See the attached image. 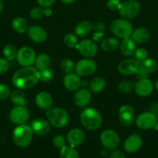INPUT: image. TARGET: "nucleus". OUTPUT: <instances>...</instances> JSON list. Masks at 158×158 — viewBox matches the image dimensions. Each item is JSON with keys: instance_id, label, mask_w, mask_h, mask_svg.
I'll use <instances>...</instances> for the list:
<instances>
[{"instance_id": "obj_1", "label": "nucleus", "mask_w": 158, "mask_h": 158, "mask_svg": "<svg viewBox=\"0 0 158 158\" xmlns=\"http://www.w3.org/2000/svg\"><path fill=\"white\" fill-rule=\"evenodd\" d=\"M39 81V71L33 66H23L12 76V83L20 89H31Z\"/></svg>"}, {"instance_id": "obj_2", "label": "nucleus", "mask_w": 158, "mask_h": 158, "mask_svg": "<svg viewBox=\"0 0 158 158\" xmlns=\"http://www.w3.org/2000/svg\"><path fill=\"white\" fill-rule=\"evenodd\" d=\"M80 120L82 126L89 131H95L100 127L102 121L101 114L93 107L85 108L81 114Z\"/></svg>"}, {"instance_id": "obj_3", "label": "nucleus", "mask_w": 158, "mask_h": 158, "mask_svg": "<svg viewBox=\"0 0 158 158\" xmlns=\"http://www.w3.org/2000/svg\"><path fill=\"white\" fill-rule=\"evenodd\" d=\"M33 131L28 125H18L12 132V140L15 144L20 148H27L33 139Z\"/></svg>"}, {"instance_id": "obj_4", "label": "nucleus", "mask_w": 158, "mask_h": 158, "mask_svg": "<svg viewBox=\"0 0 158 158\" xmlns=\"http://www.w3.org/2000/svg\"><path fill=\"white\" fill-rule=\"evenodd\" d=\"M46 116L49 123L57 128L65 127L69 120L68 113L60 107H51L46 111Z\"/></svg>"}, {"instance_id": "obj_5", "label": "nucleus", "mask_w": 158, "mask_h": 158, "mask_svg": "<svg viewBox=\"0 0 158 158\" xmlns=\"http://www.w3.org/2000/svg\"><path fill=\"white\" fill-rule=\"evenodd\" d=\"M109 29L112 33L122 40L130 37L133 32V26L131 23L125 19L113 20L110 24Z\"/></svg>"}, {"instance_id": "obj_6", "label": "nucleus", "mask_w": 158, "mask_h": 158, "mask_svg": "<svg viewBox=\"0 0 158 158\" xmlns=\"http://www.w3.org/2000/svg\"><path fill=\"white\" fill-rule=\"evenodd\" d=\"M140 11V5L136 0H127L121 4L119 9L122 19L129 20L135 18Z\"/></svg>"}, {"instance_id": "obj_7", "label": "nucleus", "mask_w": 158, "mask_h": 158, "mask_svg": "<svg viewBox=\"0 0 158 158\" xmlns=\"http://www.w3.org/2000/svg\"><path fill=\"white\" fill-rule=\"evenodd\" d=\"M97 69V65L91 59L81 60L75 65L74 70L79 77H88L94 73Z\"/></svg>"}, {"instance_id": "obj_8", "label": "nucleus", "mask_w": 158, "mask_h": 158, "mask_svg": "<svg viewBox=\"0 0 158 158\" xmlns=\"http://www.w3.org/2000/svg\"><path fill=\"white\" fill-rule=\"evenodd\" d=\"M100 140L102 145L108 150L116 149L120 141L117 133L110 129L102 131L100 135Z\"/></svg>"}, {"instance_id": "obj_9", "label": "nucleus", "mask_w": 158, "mask_h": 158, "mask_svg": "<svg viewBox=\"0 0 158 158\" xmlns=\"http://www.w3.org/2000/svg\"><path fill=\"white\" fill-rule=\"evenodd\" d=\"M36 57L33 49L28 46H23L17 52L16 60L22 66H30L35 63Z\"/></svg>"}, {"instance_id": "obj_10", "label": "nucleus", "mask_w": 158, "mask_h": 158, "mask_svg": "<svg viewBox=\"0 0 158 158\" xmlns=\"http://www.w3.org/2000/svg\"><path fill=\"white\" fill-rule=\"evenodd\" d=\"M29 111L25 106H15L9 113V120L15 125L25 124L29 119Z\"/></svg>"}, {"instance_id": "obj_11", "label": "nucleus", "mask_w": 158, "mask_h": 158, "mask_svg": "<svg viewBox=\"0 0 158 158\" xmlns=\"http://www.w3.org/2000/svg\"><path fill=\"white\" fill-rule=\"evenodd\" d=\"M136 124L141 130H150L153 128L157 122L156 117L150 112H144L139 114L136 119Z\"/></svg>"}, {"instance_id": "obj_12", "label": "nucleus", "mask_w": 158, "mask_h": 158, "mask_svg": "<svg viewBox=\"0 0 158 158\" xmlns=\"http://www.w3.org/2000/svg\"><path fill=\"white\" fill-rule=\"evenodd\" d=\"M139 67V63L135 59H126L118 65V71L124 76L134 75L136 73Z\"/></svg>"}, {"instance_id": "obj_13", "label": "nucleus", "mask_w": 158, "mask_h": 158, "mask_svg": "<svg viewBox=\"0 0 158 158\" xmlns=\"http://www.w3.org/2000/svg\"><path fill=\"white\" fill-rule=\"evenodd\" d=\"M77 49L83 56L91 58L97 54L98 47L95 43L91 40H83L79 42L77 46Z\"/></svg>"}, {"instance_id": "obj_14", "label": "nucleus", "mask_w": 158, "mask_h": 158, "mask_svg": "<svg viewBox=\"0 0 158 158\" xmlns=\"http://www.w3.org/2000/svg\"><path fill=\"white\" fill-rule=\"evenodd\" d=\"M119 120L125 127L131 126L135 121V111L132 106L124 105L119 108Z\"/></svg>"}, {"instance_id": "obj_15", "label": "nucleus", "mask_w": 158, "mask_h": 158, "mask_svg": "<svg viewBox=\"0 0 158 158\" xmlns=\"http://www.w3.org/2000/svg\"><path fill=\"white\" fill-rule=\"evenodd\" d=\"M143 145V140L137 134H132L127 137L123 143V148L129 154H133L139 151Z\"/></svg>"}, {"instance_id": "obj_16", "label": "nucleus", "mask_w": 158, "mask_h": 158, "mask_svg": "<svg viewBox=\"0 0 158 158\" xmlns=\"http://www.w3.org/2000/svg\"><path fill=\"white\" fill-rule=\"evenodd\" d=\"M30 127L33 133L37 136H45L50 131V125L49 122L41 118H37L33 120Z\"/></svg>"}, {"instance_id": "obj_17", "label": "nucleus", "mask_w": 158, "mask_h": 158, "mask_svg": "<svg viewBox=\"0 0 158 158\" xmlns=\"http://www.w3.org/2000/svg\"><path fill=\"white\" fill-rule=\"evenodd\" d=\"M135 92L138 96L145 97L150 95L153 89V85L148 78L138 80L135 85Z\"/></svg>"}, {"instance_id": "obj_18", "label": "nucleus", "mask_w": 158, "mask_h": 158, "mask_svg": "<svg viewBox=\"0 0 158 158\" xmlns=\"http://www.w3.org/2000/svg\"><path fill=\"white\" fill-rule=\"evenodd\" d=\"M28 36L32 41L37 43H43L47 37L46 31L41 26H33L27 29Z\"/></svg>"}, {"instance_id": "obj_19", "label": "nucleus", "mask_w": 158, "mask_h": 158, "mask_svg": "<svg viewBox=\"0 0 158 158\" xmlns=\"http://www.w3.org/2000/svg\"><path fill=\"white\" fill-rule=\"evenodd\" d=\"M85 132L79 128H74V129L71 130L67 135V141L69 143L70 146L73 147V148L81 144L85 140Z\"/></svg>"}, {"instance_id": "obj_20", "label": "nucleus", "mask_w": 158, "mask_h": 158, "mask_svg": "<svg viewBox=\"0 0 158 158\" xmlns=\"http://www.w3.org/2000/svg\"><path fill=\"white\" fill-rule=\"evenodd\" d=\"M81 85L80 77L77 73H71L66 74V76L64 78V86L65 89H68V91H77L79 87Z\"/></svg>"}, {"instance_id": "obj_21", "label": "nucleus", "mask_w": 158, "mask_h": 158, "mask_svg": "<svg viewBox=\"0 0 158 158\" xmlns=\"http://www.w3.org/2000/svg\"><path fill=\"white\" fill-rule=\"evenodd\" d=\"M91 99V94L88 89H77V92L74 94L73 97V100L76 106L83 107V106H87L90 103Z\"/></svg>"}, {"instance_id": "obj_22", "label": "nucleus", "mask_w": 158, "mask_h": 158, "mask_svg": "<svg viewBox=\"0 0 158 158\" xmlns=\"http://www.w3.org/2000/svg\"><path fill=\"white\" fill-rule=\"evenodd\" d=\"M36 105L40 109L47 110L53 106V99L50 94L46 92H40L37 94L35 98Z\"/></svg>"}, {"instance_id": "obj_23", "label": "nucleus", "mask_w": 158, "mask_h": 158, "mask_svg": "<svg viewBox=\"0 0 158 158\" xmlns=\"http://www.w3.org/2000/svg\"><path fill=\"white\" fill-rule=\"evenodd\" d=\"M150 37V32L145 27H139L133 30L130 38L136 43H144L149 40Z\"/></svg>"}, {"instance_id": "obj_24", "label": "nucleus", "mask_w": 158, "mask_h": 158, "mask_svg": "<svg viewBox=\"0 0 158 158\" xmlns=\"http://www.w3.org/2000/svg\"><path fill=\"white\" fill-rule=\"evenodd\" d=\"M135 42L130 37L126 39H123L120 44V52L125 56H133L136 50V44Z\"/></svg>"}, {"instance_id": "obj_25", "label": "nucleus", "mask_w": 158, "mask_h": 158, "mask_svg": "<svg viewBox=\"0 0 158 158\" xmlns=\"http://www.w3.org/2000/svg\"><path fill=\"white\" fill-rule=\"evenodd\" d=\"M93 30V24L89 21L79 22L74 27V32L80 37L88 35Z\"/></svg>"}, {"instance_id": "obj_26", "label": "nucleus", "mask_w": 158, "mask_h": 158, "mask_svg": "<svg viewBox=\"0 0 158 158\" xmlns=\"http://www.w3.org/2000/svg\"><path fill=\"white\" fill-rule=\"evenodd\" d=\"M157 67L158 64L154 59L147 58L143 61L139 63V69H140L141 71L149 75V74L154 73L157 69Z\"/></svg>"}, {"instance_id": "obj_27", "label": "nucleus", "mask_w": 158, "mask_h": 158, "mask_svg": "<svg viewBox=\"0 0 158 158\" xmlns=\"http://www.w3.org/2000/svg\"><path fill=\"white\" fill-rule=\"evenodd\" d=\"M119 40L115 37H108L101 42V48L105 52H113L119 48Z\"/></svg>"}, {"instance_id": "obj_28", "label": "nucleus", "mask_w": 158, "mask_h": 158, "mask_svg": "<svg viewBox=\"0 0 158 158\" xmlns=\"http://www.w3.org/2000/svg\"><path fill=\"white\" fill-rule=\"evenodd\" d=\"M34 63H35V66L37 70H43V69L49 68L50 63V58L47 54L40 53L36 57Z\"/></svg>"}, {"instance_id": "obj_29", "label": "nucleus", "mask_w": 158, "mask_h": 158, "mask_svg": "<svg viewBox=\"0 0 158 158\" xmlns=\"http://www.w3.org/2000/svg\"><path fill=\"white\" fill-rule=\"evenodd\" d=\"M10 100L15 106H25L26 97L25 94L21 89H17L12 91L10 94Z\"/></svg>"}, {"instance_id": "obj_30", "label": "nucleus", "mask_w": 158, "mask_h": 158, "mask_svg": "<svg viewBox=\"0 0 158 158\" xmlns=\"http://www.w3.org/2000/svg\"><path fill=\"white\" fill-rule=\"evenodd\" d=\"M105 80L102 77H97L93 78L90 81L89 89L94 94L100 93L105 89Z\"/></svg>"}, {"instance_id": "obj_31", "label": "nucleus", "mask_w": 158, "mask_h": 158, "mask_svg": "<svg viewBox=\"0 0 158 158\" xmlns=\"http://www.w3.org/2000/svg\"><path fill=\"white\" fill-rule=\"evenodd\" d=\"M12 27L18 33H23L28 29L27 22L22 17H15L12 21Z\"/></svg>"}, {"instance_id": "obj_32", "label": "nucleus", "mask_w": 158, "mask_h": 158, "mask_svg": "<svg viewBox=\"0 0 158 158\" xmlns=\"http://www.w3.org/2000/svg\"><path fill=\"white\" fill-rule=\"evenodd\" d=\"M17 52L18 50L16 49L15 46L12 44L6 45L2 49L3 56L8 61H12V60H15L16 58Z\"/></svg>"}, {"instance_id": "obj_33", "label": "nucleus", "mask_w": 158, "mask_h": 158, "mask_svg": "<svg viewBox=\"0 0 158 158\" xmlns=\"http://www.w3.org/2000/svg\"><path fill=\"white\" fill-rule=\"evenodd\" d=\"M60 158H79L78 153L73 147L64 146L60 149Z\"/></svg>"}, {"instance_id": "obj_34", "label": "nucleus", "mask_w": 158, "mask_h": 158, "mask_svg": "<svg viewBox=\"0 0 158 158\" xmlns=\"http://www.w3.org/2000/svg\"><path fill=\"white\" fill-rule=\"evenodd\" d=\"M74 68H75V65L74 62L70 59H64L60 63V69L66 74L73 73Z\"/></svg>"}, {"instance_id": "obj_35", "label": "nucleus", "mask_w": 158, "mask_h": 158, "mask_svg": "<svg viewBox=\"0 0 158 158\" xmlns=\"http://www.w3.org/2000/svg\"><path fill=\"white\" fill-rule=\"evenodd\" d=\"M64 43L68 47L71 48V49H74L77 47V44H78L77 37L73 33L66 34L64 37Z\"/></svg>"}, {"instance_id": "obj_36", "label": "nucleus", "mask_w": 158, "mask_h": 158, "mask_svg": "<svg viewBox=\"0 0 158 158\" xmlns=\"http://www.w3.org/2000/svg\"><path fill=\"white\" fill-rule=\"evenodd\" d=\"M133 83L129 80H122L118 85V89L122 94H129L133 89Z\"/></svg>"}, {"instance_id": "obj_37", "label": "nucleus", "mask_w": 158, "mask_h": 158, "mask_svg": "<svg viewBox=\"0 0 158 158\" xmlns=\"http://www.w3.org/2000/svg\"><path fill=\"white\" fill-rule=\"evenodd\" d=\"M53 77H54V73L49 68L39 71V80H40L41 82L47 83L52 80Z\"/></svg>"}, {"instance_id": "obj_38", "label": "nucleus", "mask_w": 158, "mask_h": 158, "mask_svg": "<svg viewBox=\"0 0 158 158\" xmlns=\"http://www.w3.org/2000/svg\"><path fill=\"white\" fill-rule=\"evenodd\" d=\"M147 51L146 50L143 48H138V49H136L134 53H133V56H134V59L138 61L139 63L143 61L144 60L147 58Z\"/></svg>"}, {"instance_id": "obj_39", "label": "nucleus", "mask_w": 158, "mask_h": 158, "mask_svg": "<svg viewBox=\"0 0 158 158\" xmlns=\"http://www.w3.org/2000/svg\"><path fill=\"white\" fill-rule=\"evenodd\" d=\"M43 7H34L29 12V16L32 19L38 20L40 19L43 16Z\"/></svg>"}, {"instance_id": "obj_40", "label": "nucleus", "mask_w": 158, "mask_h": 158, "mask_svg": "<svg viewBox=\"0 0 158 158\" xmlns=\"http://www.w3.org/2000/svg\"><path fill=\"white\" fill-rule=\"evenodd\" d=\"M52 143L56 148L60 150L66 146V140L62 135H57L53 138Z\"/></svg>"}, {"instance_id": "obj_41", "label": "nucleus", "mask_w": 158, "mask_h": 158, "mask_svg": "<svg viewBox=\"0 0 158 158\" xmlns=\"http://www.w3.org/2000/svg\"><path fill=\"white\" fill-rule=\"evenodd\" d=\"M10 90L8 86L4 83H0V100H6L10 96Z\"/></svg>"}, {"instance_id": "obj_42", "label": "nucleus", "mask_w": 158, "mask_h": 158, "mask_svg": "<svg viewBox=\"0 0 158 158\" xmlns=\"http://www.w3.org/2000/svg\"><path fill=\"white\" fill-rule=\"evenodd\" d=\"M120 0H108L107 1V7L112 11H119L121 6Z\"/></svg>"}, {"instance_id": "obj_43", "label": "nucleus", "mask_w": 158, "mask_h": 158, "mask_svg": "<svg viewBox=\"0 0 158 158\" xmlns=\"http://www.w3.org/2000/svg\"><path fill=\"white\" fill-rule=\"evenodd\" d=\"M9 61L5 58H0V76L7 72L9 69Z\"/></svg>"}, {"instance_id": "obj_44", "label": "nucleus", "mask_w": 158, "mask_h": 158, "mask_svg": "<svg viewBox=\"0 0 158 158\" xmlns=\"http://www.w3.org/2000/svg\"><path fill=\"white\" fill-rule=\"evenodd\" d=\"M105 25L102 22H98L93 25V30L95 32H105Z\"/></svg>"}, {"instance_id": "obj_45", "label": "nucleus", "mask_w": 158, "mask_h": 158, "mask_svg": "<svg viewBox=\"0 0 158 158\" xmlns=\"http://www.w3.org/2000/svg\"><path fill=\"white\" fill-rule=\"evenodd\" d=\"M104 38V32H95L92 35V40L94 43L102 42Z\"/></svg>"}, {"instance_id": "obj_46", "label": "nucleus", "mask_w": 158, "mask_h": 158, "mask_svg": "<svg viewBox=\"0 0 158 158\" xmlns=\"http://www.w3.org/2000/svg\"><path fill=\"white\" fill-rule=\"evenodd\" d=\"M37 2L41 7L47 8L52 6L55 0H37Z\"/></svg>"}, {"instance_id": "obj_47", "label": "nucleus", "mask_w": 158, "mask_h": 158, "mask_svg": "<svg viewBox=\"0 0 158 158\" xmlns=\"http://www.w3.org/2000/svg\"><path fill=\"white\" fill-rule=\"evenodd\" d=\"M109 158H125L123 153L119 150H113L110 154Z\"/></svg>"}, {"instance_id": "obj_48", "label": "nucleus", "mask_w": 158, "mask_h": 158, "mask_svg": "<svg viewBox=\"0 0 158 158\" xmlns=\"http://www.w3.org/2000/svg\"><path fill=\"white\" fill-rule=\"evenodd\" d=\"M150 112L152 113L156 117L158 115V103H152L150 107Z\"/></svg>"}, {"instance_id": "obj_49", "label": "nucleus", "mask_w": 158, "mask_h": 158, "mask_svg": "<svg viewBox=\"0 0 158 158\" xmlns=\"http://www.w3.org/2000/svg\"><path fill=\"white\" fill-rule=\"evenodd\" d=\"M43 15L48 17L50 16V15H52V10H51L50 8V7L45 8V9H43Z\"/></svg>"}, {"instance_id": "obj_50", "label": "nucleus", "mask_w": 158, "mask_h": 158, "mask_svg": "<svg viewBox=\"0 0 158 158\" xmlns=\"http://www.w3.org/2000/svg\"><path fill=\"white\" fill-rule=\"evenodd\" d=\"M60 1L64 3H66V4H71V3L74 2L76 0H60Z\"/></svg>"}, {"instance_id": "obj_51", "label": "nucleus", "mask_w": 158, "mask_h": 158, "mask_svg": "<svg viewBox=\"0 0 158 158\" xmlns=\"http://www.w3.org/2000/svg\"><path fill=\"white\" fill-rule=\"evenodd\" d=\"M155 88L158 90V79L156 80V81L155 82Z\"/></svg>"}, {"instance_id": "obj_52", "label": "nucleus", "mask_w": 158, "mask_h": 158, "mask_svg": "<svg viewBox=\"0 0 158 158\" xmlns=\"http://www.w3.org/2000/svg\"><path fill=\"white\" fill-rule=\"evenodd\" d=\"M2 10V3L1 0H0V13H1Z\"/></svg>"}, {"instance_id": "obj_53", "label": "nucleus", "mask_w": 158, "mask_h": 158, "mask_svg": "<svg viewBox=\"0 0 158 158\" xmlns=\"http://www.w3.org/2000/svg\"><path fill=\"white\" fill-rule=\"evenodd\" d=\"M156 120H157V122H158V115L156 116Z\"/></svg>"}]
</instances>
